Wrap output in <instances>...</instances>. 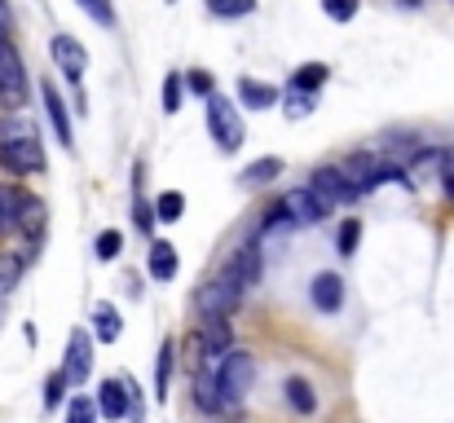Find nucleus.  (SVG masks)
Returning a JSON list of instances; mask_svg holds the SVG:
<instances>
[{
	"label": "nucleus",
	"mask_w": 454,
	"mask_h": 423,
	"mask_svg": "<svg viewBox=\"0 0 454 423\" xmlns=\"http://www.w3.org/2000/svg\"><path fill=\"white\" fill-rule=\"evenodd\" d=\"M0 163L13 176H35L44 172V150L27 120H0Z\"/></svg>",
	"instance_id": "obj_1"
},
{
	"label": "nucleus",
	"mask_w": 454,
	"mask_h": 423,
	"mask_svg": "<svg viewBox=\"0 0 454 423\" xmlns=\"http://www.w3.org/2000/svg\"><path fill=\"white\" fill-rule=\"evenodd\" d=\"M212 380H216V397H221V406H239V402L247 397L252 380H256V357L243 353V349H230V353L221 357V366H216Z\"/></svg>",
	"instance_id": "obj_2"
},
{
	"label": "nucleus",
	"mask_w": 454,
	"mask_h": 423,
	"mask_svg": "<svg viewBox=\"0 0 454 423\" xmlns=\"http://www.w3.org/2000/svg\"><path fill=\"white\" fill-rule=\"evenodd\" d=\"M207 133L225 154H234L243 145V120H239L234 102L221 98V93H207Z\"/></svg>",
	"instance_id": "obj_3"
},
{
	"label": "nucleus",
	"mask_w": 454,
	"mask_h": 423,
	"mask_svg": "<svg viewBox=\"0 0 454 423\" xmlns=\"http://www.w3.org/2000/svg\"><path fill=\"white\" fill-rule=\"evenodd\" d=\"M239 300H243V286L225 270L221 278L203 282V291H199V313H203V317H230V313L239 309Z\"/></svg>",
	"instance_id": "obj_4"
},
{
	"label": "nucleus",
	"mask_w": 454,
	"mask_h": 423,
	"mask_svg": "<svg viewBox=\"0 0 454 423\" xmlns=\"http://www.w3.org/2000/svg\"><path fill=\"white\" fill-rule=\"evenodd\" d=\"M309 190L317 194V203L331 212V208H340V203H353L357 199V190L348 185V176L340 172V168H317L313 176H309Z\"/></svg>",
	"instance_id": "obj_5"
},
{
	"label": "nucleus",
	"mask_w": 454,
	"mask_h": 423,
	"mask_svg": "<svg viewBox=\"0 0 454 423\" xmlns=\"http://www.w3.org/2000/svg\"><path fill=\"white\" fill-rule=\"evenodd\" d=\"M49 58L58 62V71H62L71 84H80V75H84V67H89V53H84V44H80L75 35L58 31V35L49 40Z\"/></svg>",
	"instance_id": "obj_6"
},
{
	"label": "nucleus",
	"mask_w": 454,
	"mask_h": 423,
	"mask_svg": "<svg viewBox=\"0 0 454 423\" xmlns=\"http://www.w3.org/2000/svg\"><path fill=\"white\" fill-rule=\"evenodd\" d=\"M89 371H93V335H89L84 326H75V331H71V349H67L62 375H67V384H89Z\"/></svg>",
	"instance_id": "obj_7"
},
{
	"label": "nucleus",
	"mask_w": 454,
	"mask_h": 423,
	"mask_svg": "<svg viewBox=\"0 0 454 423\" xmlns=\"http://www.w3.org/2000/svg\"><path fill=\"white\" fill-rule=\"evenodd\" d=\"M0 89L9 93L13 106H22V98H27V71H22V58H18V49L9 40H0Z\"/></svg>",
	"instance_id": "obj_8"
},
{
	"label": "nucleus",
	"mask_w": 454,
	"mask_h": 423,
	"mask_svg": "<svg viewBox=\"0 0 454 423\" xmlns=\"http://www.w3.org/2000/svg\"><path fill=\"white\" fill-rule=\"evenodd\" d=\"M283 212L292 216V225H317V221L326 216V208L317 203L313 190H287V194H283Z\"/></svg>",
	"instance_id": "obj_9"
},
{
	"label": "nucleus",
	"mask_w": 454,
	"mask_h": 423,
	"mask_svg": "<svg viewBox=\"0 0 454 423\" xmlns=\"http://www.w3.org/2000/svg\"><path fill=\"white\" fill-rule=\"evenodd\" d=\"M194 335H199V349L207 362H221L230 353V322L225 317H203V326Z\"/></svg>",
	"instance_id": "obj_10"
},
{
	"label": "nucleus",
	"mask_w": 454,
	"mask_h": 423,
	"mask_svg": "<svg viewBox=\"0 0 454 423\" xmlns=\"http://www.w3.org/2000/svg\"><path fill=\"white\" fill-rule=\"evenodd\" d=\"M230 274L239 278V286L247 291V286H256L261 274H265V261H261V243H247V247H239L234 252V261H230Z\"/></svg>",
	"instance_id": "obj_11"
},
{
	"label": "nucleus",
	"mask_w": 454,
	"mask_h": 423,
	"mask_svg": "<svg viewBox=\"0 0 454 423\" xmlns=\"http://www.w3.org/2000/svg\"><path fill=\"white\" fill-rule=\"evenodd\" d=\"M40 93H44V111H49V124H53V133H58V141H62V145L71 150V145H75V133H71V115H67V102L58 98V89H53V84H44Z\"/></svg>",
	"instance_id": "obj_12"
},
{
	"label": "nucleus",
	"mask_w": 454,
	"mask_h": 423,
	"mask_svg": "<svg viewBox=\"0 0 454 423\" xmlns=\"http://www.w3.org/2000/svg\"><path fill=\"white\" fill-rule=\"evenodd\" d=\"M309 291H313V304L322 313H340V304H344V282H340V274H317Z\"/></svg>",
	"instance_id": "obj_13"
},
{
	"label": "nucleus",
	"mask_w": 454,
	"mask_h": 423,
	"mask_svg": "<svg viewBox=\"0 0 454 423\" xmlns=\"http://www.w3.org/2000/svg\"><path fill=\"white\" fill-rule=\"evenodd\" d=\"M239 102L247 111H270V106H278V89L261 84V80H239Z\"/></svg>",
	"instance_id": "obj_14"
},
{
	"label": "nucleus",
	"mask_w": 454,
	"mask_h": 423,
	"mask_svg": "<svg viewBox=\"0 0 454 423\" xmlns=\"http://www.w3.org/2000/svg\"><path fill=\"white\" fill-rule=\"evenodd\" d=\"M124 411H129L124 380H106V384L98 388V415H106V419H124Z\"/></svg>",
	"instance_id": "obj_15"
},
{
	"label": "nucleus",
	"mask_w": 454,
	"mask_h": 423,
	"mask_svg": "<svg viewBox=\"0 0 454 423\" xmlns=\"http://www.w3.org/2000/svg\"><path fill=\"white\" fill-rule=\"evenodd\" d=\"M22 203H27V190L22 185H0V234H13L18 230Z\"/></svg>",
	"instance_id": "obj_16"
},
{
	"label": "nucleus",
	"mask_w": 454,
	"mask_h": 423,
	"mask_svg": "<svg viewBox=\"0 0 454 423\" xmlns=\"http://www.w3.org/2000/svg\"><path fill=\"white\" fill-rule=\"evenodd\" d=\"M176 265H181V261H176V247H172V243H154L151 247V278L172 282L176 278Z\"/></svg>",
	"instance_id": "obj_17"
},
{
	"label": "nucleus",
	"mask_w": 454,
	"mask_h": 423,
	"mask_svg": "<svg viewBox=\"0 0 454 423\" xmlns=\"http://www.w3.org/2000/svg\"><path fill=\"white\" fill-rule=\"evenodd\" d=\"M120 326H124V322H120V309H115V304H98V309H93V331H98L102 344L120 340Z\"/></svg>",
	"instance_id": "obj_18"
},
{
	"label": "nucleus",
	"mask_w": 454,
	"mask_h": 423,
	"mask_svg": "<svg viewBox=\"0 0 454 423\" xmlns=\"http://www.w3.org/2000/svg\"><path fill=\"white\" fill-rule=\"evenodd\" d=\"M278 172H283V159H274V154L270 159H256V163L243 168V185H270Z\"/></svg>",
	"instance_id": "obj_19"
},
{
	"label": "nucleus",
	"mask_w": 454,
	"mask_h": 423,
	"mask_svg": "<svg viewBox=\"0 0 454 423\" xmlns=\"http://www.w3.org/2000/svg\"><path fill=\"white\" fill-rule=\"evenodd\" d=\"M18 230H22L31 243L40 239V230H44V203H40V199H31V194H27V203H22V216H18Z\"/></svg>",
	"instance_id": "obj_20"
},
{
	"label": "nucleus",
	"mask_w": 454,
	"mask_h": 423,
	"mask_svg": "<svg viewBox=\"0 0 454 423\" xmlns=\"http://www.w3.org/2000/svg\"><path fill=\"white\" fill-rule=\"evenodd\" d=\"M292 230H296V225H292V216H287L283 203H278V208H270V216H265V225H261V239H265V243H283Z\"/></svg>",
	"instance_id": "obj_21"
},
{
	"label": "nucleus",
	"mask_w": 454,
	"mask_h": 423,
	"mask_svg": "<svg viewBox=\"0 0 454 423\" xmlns=\"http://www.w3.org/2000/svg\"><path fill=\"white\" fill-rule=\"evenodd\" d=\"M168 380H172V344L163 340L159 344V357H154V397L159 402L168 397Z\"/></svg>",
	"instance_id": "obj_22"
},
{
	"label": "nucleus",
	"mask_w": 454,
	"mask_h": 423,
	"mask_svg": "<svg viewBox=\"0 0 454 423\" xmlns=\"http://www.w3.org/2000/svg\"><path fill=\"white\" fill-rule=\"evenodd\" d=\"M326 84V67L322 62H304L301 71L292 75V89H301V93H313V89H322Z\"/></svg>",
	"instance_id": "obj_23"
},
{
	"label": "nucleus",
	"mask_w": 454,
	"mask_h": 423,
	"mask_svg": "<svg viewBox=\"0 0 454 423\" xmlns=\"http://www.w3.org/2000/svg\"><path fill=\"white\" fill-rule=\"evenodd\" d=\"M154 216H159V221H181V216H185V194H181V190H168V194H159V203H154Z\"/></svg>",
	"instance_id": "obj_24"
},
{
	"label": "nucleus",
	"mask_w": 454,
	"mask_h": 423,
	"mask_svg": "<svg viewBox=\"0 0 454 423\" xmlns=\"http://www.w3.org/2000/svg\"><path fill=\"white\" fill-rule=\"evenodd\" d=\"M287 402L301 411V415H309L313 406H317V397H313V388H309V380H287Z\"/></svg>",
	"instance_id": "obj_25"
},
{
	"label": "nucleus",
	"mask_w": 454,
	"mask_h": 423,
	"mask_svg": "<svg viewBox=\"0 0 454 423\" xmlns=\"http://www.w3.org/2000/svg\"><path fill=\"white\" fill-rule=\"evenodd\" d=\"M194 402H199V411H216V406H221L212 375H199V380H194Z\"/></svg>",
	"instance_id": "obj_26"
},
{
	"label": "nucleus",
	"mask_w": 454,
	"mask_h": 423,
	"mask_svg": "<svg viewBox=\"0 0 454 423\" xmlns=\"http://www.w3.org/2000/svg\"><path fill=\"white\" fill-rule=\"evenodd\" d=\"M207 9H212L216 18H243V13L256 9V0H207Z\"/></svg>",
	"instance_id": "obj_27"
},
{
	"label": "nucleus",
	"mask_w": 454,
	"mask_h": 423,
	"mask_svg": "<svg viewBox=\"0 0 454 423\" xmlns=\"http://www.w3.org/2000/svg\"><path fill=\"white\" fill-rule=\"evenodd\" d=\"M67 423H98V402L93 397H75L67 406Z\"/></svg>",
	"instance_id": "obj_28"
},
{
	"label": "nucleus",
	"mask_w": 454,
	"mask_h": 423,
	"mask_svg": "<svg viewBox=\"0 0 454 423\" xmlns=\"http://www.w3.org/2000/svg\"><path fill=\"white\" fill-rule=\"evenodd\" d=\"M357 239H362V221H353V216H348V221L340 225V239H335V247H340L344 256H353V252H357Z\"/></svg>",
	"instance_id": "obj_29"
},
{
	"label": "nucleus",
	"mask_w": 454,
	"mask_h": 423,
	"mask_svg": "<svg viewBox=\"0 0 454 423\" xmlns=\"http://www.w3.org/2000/svg\"><path fill=\"white\" fill-rule=\"evenodd\" d=\"M322 13L331 22H353L357 18V0H322Z\"/></svg>",
	"instance_id": "obj_30"
},
{
	"label": "nucleus",
	"mask_w": 454,
	"mask_h": 423,
	"mask_svg": "<svg viewBox=\"0 0 454 423\" xmlns=\"http://www.w3.org/2000/svg\"><path fill=\"white\" fill-rule=\"evenodd\" d=\"M80 9H84L98 27H115V9H111V0H80Z\"/></svg>",
	"instance_id": "obj_31"
},
{
	"label": "nucleus",
	"mask_w": 454,
	"mask_h": 423,
	"mask_svg": "<svg viewBox=\"0 0 454 423\" xmlns=\"http://www.w3.org/2000/svg\"><path fill=\"white\" fill-rule=\"evenodd\" d=\"M120 247H124L120 230H102V234H98V261H115V256H120Z\"/></svg>",
	"instance_id": "obj_32"
},
{
	"label": "nucleus",
	"mask_w": 454,
	"mask_h": 423,
	"mask_svg": "<svg viewBox=\"0 0 454 423\" xmlns=\"http://www.w3.org/2000/svg\"><path fill=\"white\" fill-rule=\"evenodd\" d=\"M163 111H181V75H168L163 80Z\"/></svg>",
	"instance_id": "obj_33"
},
{
	"label": "nucleus",
	"mask_w": 454,
	"mask_h": 423,
	"mask_svg": "<svg viewBox=\"0 0 454 423\" xmlns=\"http://www.w3.org/2000/svg\"><path fill=\"white\" fill-rule=\"evenodd\" d=\"M62 393H67V375H62V371H53V375H49V384H44V406H58V402H62Z\"/></svg>",
	"instance_id": "obj_34"
},
{
	"label": "nucleus",
	"mask_w": 454,
	"mask_h": 423,
	"mask_svg": "<svg viewBox=\"0 0 454 423\" xmlns=\"http://www.w3.org/2000/svg\"><path fill=\"white\" fill-rule=\"evenodd\" d=\"M309 111H313V93L292 89V106H287V115H292V120H301V115H309Z\"/></svg>",
	"instance_id": "obj_35"
},
{
	"label": "nucleus",
	"mask_w": 454,
	"mask_h": 423,
	"mask_svg": "<svg viewBox=\"0 0 454 423\" xmlns=\"http://www.w3.org/2000/svg\"><path fill=\"white\" fill-rule=\"evenodd\" d=\"M185 84H190V93H203V98H207V93H216L207 71H190V75H185Z\"/></svg>",
	"instance_id": "obj_36"
},
{
	"label": "nucleus",
	"mask_w": 454,
	"mask_h": 423,
	"mask_svg": "<svg viewBox=\"0 0 454 423\" xmlns=\"http://www.w3.org/2000/svg\"><path fill=\"white\" fill-rule=\"evenodd\" d=\"M133 208H137V230H151V225H154V212L146 208V199H142V194H137V203H133Z\"/></svg>",
	"instance_id": "obj_37"
},
{
	"label": "nucleus",
	"mask_w": 454,
	"mask_h": 423,
	"mask_svg": "<svg viewBox=\"0 0 454 423\" xmlns=\"http://www.w3.org/2000/svg\"><path fill=\"white\" fill-rule=\"evenodd\" d=\"M454 181V150H446L442 154V185H450Z\"/></svg>",
	"instance_id": "obj_38"
},
{
	"label": "nucleus",
	"mask_w": 454,
	"mask_h": 423,
	"mask_svg": "<svg viewBox=\"0 0 454 423\" xmlns=\"http://www.w3.org/2000/svg\"><path fill=\"white\" fill-rule=\"evenodd\" d=\"M9 35V13H4V4H0V40Z\"/></svg>",
	"instance_id": "obj_39"
},
{
	"label": "nucleus",
	"mask_w": 454,
	"mask_h": 423,
	"mask_svg": "<svg viewBox=\"0 0 454 423\" xmlns=\"http://www.w3.org/2000/svg\"><path fill=\"white\" fill-rule=\"evenodd\" d=\"M0 111H13V102H9V93L0 89Z\"/></svg>",
	"instance_id": "obj_40"
}]
</instances>
